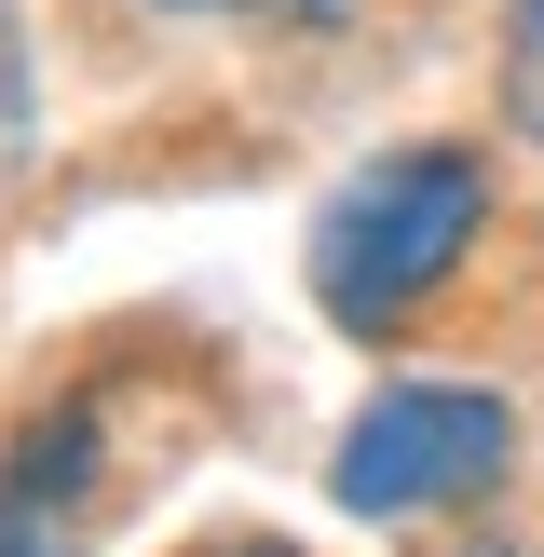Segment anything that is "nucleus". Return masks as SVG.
<instances>
[{
    "mask_svg": "<svg viewBox=\"0 0 544 557\" xmlns=\"http://www.w3.org/2000/svg\"><path fill=\"white\" fill-rule=\"evenodd\" d=\"M490 218V163L477 150H395L313 218V299L341 326H395L422 286H449V259Z\"/></svg>",
    "mask_w": 544,
    "mask_h": 557,
    "instance_id": "nucleus-1",
    "label": "nucleus"
},
{
    "mask_svg": "<svg viewBox=\"0 0 544 557\" xmlns=\"http://www.w3.org/2000/svg\"><path fill=\"white\" fill-rule=\"evenodd\" d=\"M490 476H504V395H477V381H395L341 435V504L354 517H422V504L490 490Z\"/></svg>",
    "mask_w": 544,
    "mask_h": 557,
    "instance_id": "nucleus-2",
    "label": "nucleus"
},
{
    "mask_svg": "<svg viewBox=\"0 0 544 557\" xmlns=\"http://www.w3.org/2000/svg\"><path fill=\"white\" fill-rule=\"evenodd\" d=\"M504 123L544 150V0H517V41H504Z\"/></svg>",
    "mask_w": 544,
    "mask_h": 557,
    "instance_id": "nucleus-3",
    "label": "nucleus"
},
{
    "mask_svg": "<svg viewBox=\"0 0 544 557\" xmlns=\"http://www.w3.org/2000/svg\"><path fill=\"white\" fill-rule=\"evenodd\" d=\"M27 150V54H14V14H0V163Z\"/></svg>",
    "mask_w": 544,
    "mask_h": 557,
    "instance_id": "nucleus-4",
    "label": "nucleus"
},
{
    "mask_svg": "<svg viewBox=\"0 0 544 557\" xmlns=\"http://www.w3.org/2000/svg\"><path fill=\"white\" fill-rule=\"evenodd\" d=\"M232 557H286V544H232Z\"/></svg>",
    "mask_w": 544,
    "mask_h": 557,
    "instance_id": "nucleus-5",
    "label": "nucleus"
},
{
    "mask_svg": "<svg viewBox=\"0 0 544 557\" xmlns=\"http://www.w3.org/2000/svg\"><path fill=\"white\" fill-rule=\"evenodd\" d=\"M490 557H517V544H490Z\"/></svg>",
    "mask_w": 544,
    "mask_h": 557,
    "instance_id": "nucleus-6",
    "label": "nucleus"
}]
</instances>
